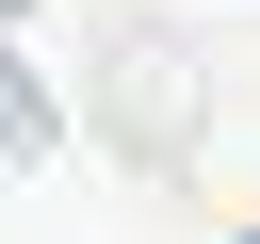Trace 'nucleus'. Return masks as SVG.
I'll return each mask as SVG.
<instances>
[{
  "instance_id": "nucleus-1",
  "label": "nucleus",
  "mask_w": 260,
  "mask_h": 244,
  "mask_svg": "<svg viewBox=\"0 0 260 244\" xmlns=\"http://www.w3.org/2000/svg\"><path fill=\"white\" fill-rule=\"evenodd\" d=\"M32 146H49V98H32L16 65H0V163H32Z\"/></svg>"
}]
</instances>
